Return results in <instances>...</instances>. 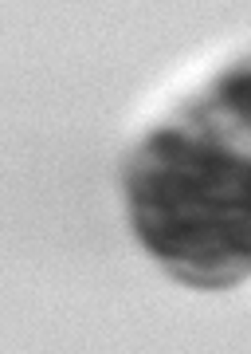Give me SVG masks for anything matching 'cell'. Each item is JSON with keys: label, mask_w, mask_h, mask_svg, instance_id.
<instances>
[{"label": "cell", "mask_w": 251, "mask_h": 354, "mask_svg": "<svg viewBox=\"0 0 251 354\" xmlns=\"http://www.w3.org/2000/svg\"><path fill=\"white\" fill-rule=\"evenodd\" d=\"M138 225L153 252L188 268L251 264V162L181 130L157 134L138 174Z\"/></svg>", "instance_id": "cell-1"}, {"label": "cell", "mask_w": 251, "mask_h": 354, "mask_svg": "<svg viewBox=\"0 0 251 354\" xmlns=\"http://www.w3.org/2000/svg\"><path fill=\"white\" fill-rule=\"evenodd\" d=\"M220 102H224L228 118H236L239 127L251 130V67L248 71H239V75H232V79H224Z\"/></svg>", "instance_id": "cell-2"}]
</instances>
